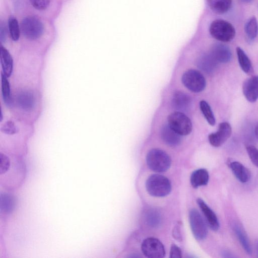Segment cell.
Segmentation results:
<instances>
[{
  "label": "cell",
  "instance_id": "cell-1",
  "mask_svg": "<svg viewBox=\"0 0 258 258\" xmlns=\"http://www.w3.org/2000/svg\"><path fill=\"white\" fill-rule=\"evenodd\" d=\"M146 188L150 195L156 197H163L170 192L171 184L170 180L165 176L153 174L147 179Z\"/></svg>",
  "mask_w": 258,
  "mask_h": 258
},
{
  "label": "cell",
  "instance_id": "cell-2",
  "mask_svg": "<svg viewBox=\"0 0 258 258\" xmlns=\"http://www.w3.org/2000/svg\"><path fill=\"white\" fill-rule=\"evenodd\" d=\"M147 164L149 168L156 172H163L170 168L171 160L169 155L164 151L153 149L146 156Z\"/></svg>",
  "mask_w": 258,
  "mask_h": 258
},
{
  "label": "cell",
  "instance_id": "cell-3",
  "mask_svg": "<svg viewBox=\"0 0 258 258\" xmlns=\"http://www.w3.org/2000/svg\"><path fill=\"white\" fill-rule=\"evenodd\" d=\"M209 31L214 38L224 42L231 41L235 35L234 27L223 20L213 21L210 25Z\"/></svg>",
  "mask_w": 258,
  "mask_h": 258
},
{
  "label": "cell",
  "instance_id": "cell-4",
  "mask_svg": "<svg viewBox=\"0 0 258 258\" xmlns=\"http://www.w3.org/2000/svg\"><path fill=\"white\" fill-rule=\"evenodd\" d=\"M21 30L26 38L30 40H35L42 35L44 26L39 18L35 16H29L23 20L21 23Z\"/></svg>",
  "mask_w": 258,
  "mask_h": 258
},
{
  "label": "cell",
  "instance_id": "cell-5",
  "mask_svg": "<svg viewBox=\"0 0 258 258\" xmlns=\"http://www.w3.org/2000/svg\"><path fill=\"white\" fill-rule=\"evenodd\" d=\"M168 125L181 136L189 134L192 130V123L184 113L175 111L168 117Z\"/></svg>",
  "mask_w": 258,
  "mask_h": 258
},
{
  "label": "cell",
  "instance_id": "cell-6",
  "mask_svg": "<svg viewBox=\"0 0 258 258\" xmlns=\"http://www.w3.org/2000/svg\"><path fill=\"white\" fill-rule=\"evenodd\" d=\"M182 84L193 92H200L204 90L206 81L204 76L198 71L188 70L182 76Z\"/></svg>",
  "mask_w": 258,
  "mask_h": 258
},
{
  "label": "cell",
  "instance_id": "cell-7",
  "mask_svg": "<svg viewBox=\"0 0 258 258\" xmlns=\"http://www.w3.org/2000/svg\"><path fill=\"white\" fill-rule=\"evenodd\" d=\"M189 220L195 237L199 240L205 239L208 233L207 226L199 211L195 209H191L189 212Z\"/></svg>",
  "mask_w": 258,
  "mask_h": 258
},
{
  "label": "cell",
  "instance_id": "cell-8",
  "mask_svg": "<svg viewBox=\"0 0 258 258\" xmlns=\"http://www.w3.org/2000/svg\"><path fill=\"white\" fill-rule=\"evenodd\" d=\"M141 249L147 257L161 258L165 255L164 245L158 239L154 237L145 239L142 242Z\"/></svg>",
  "mask_w": 258,
  "mask_h": 258
},
{
  "label": "cell",
  "instance_id": "cell-9",
  "mask_svg": "<svg viewBox=\"0 0 258 258\" xmlns=\"http://www.w3.org/2000/svg\"><path fill=\"white\" fill-rule=\"evenodd\" d=\"M232 128L227 122H223L219 124L218 131L208 136L210 144L215 147L222 145L231 136Z\"/></svg>",
  "mask_w": 258,
  "mask_h": 258
},
{
  "label": "cell",
  "instance_id": "cell-10",
  "mask_svg": "<svg viewBox=\"0 0 258 258\" xmlns=\"http://www.w3.org/2000/svg\"><path fill=\"white\" fill-rule=\"evenodd\" d=\"M209 54L218 63L228 62L232 58V53L229 47L221 43L214 44Z\"/></svg>",
  "mask_w": 258,
  "mask_h": 258
},
{
  "label": "cell",
  "instance_id": "cell-11",
  "mask_svg": "<svg viewBox=\"0 0 258 258\" xmlns=\"http://www.w3.org/2000/svg\"><path fill=\"white\" fill-rule=\"evenodd\" d=\"M242 91L245 98L250 102L258 99V76H252L244 82Z\"/></svg>",
  "mask_w": 258,
  "mask_h": 258
},
{
  "label": "cell",
  "instance_id": "cell-12",
  "mask_svg": "<svg viewBox=\"0 0 258 258\" xmlns=\"http://www.w3.org/2000/svg\"><path fill=\"white\" fill-rule=\"evenodd\" d=\"M197 202L202 211L209 227L214 231H218L220 224L215 213L202 199H198Z\"/></svg>",
  "mask_w": 258,
  "mask_h": 258
},
{
  "label": "cell",
  "instance_id": "cell-13",
  "mask_svg": "<svg viewBox=\"0 0 258 258\" xmlns=\"http://www.w3.org/2000/svg\"><path fill=\"white\" fill-rule=\"evenodd\" d=\"M232 228L244 250L247 254L251 255L252 252L251 245L243 227L239 223L234 222L232 224Z\"/></svg>",
  "mask_w": 258,
  "mask_h": 258
},
{
  "label": "cell",
  "instance_id": "cell-14",
  "mask_svg": "<svg viewBox=\"0 0 258 258\" xmlns=\"http://www.w3.org/2000/svg\"><path fill=\"white\" fill-rule=\"evenodd\" d=\"M181 135L168 125H164L161 130V137L163 142L170 146L178 145L181 141Z\"/></svg>",
  "mask_w": 258,
  "mask_h": 258
},
{
  "label": "cell",
  "instance_id": "cell-15",
  "mask_svg": "<svg viewBox=\"0 0 258 258\" xmlns=\"http://www.w3.org/2000/svg\"><path fill=\"white\" fill-rule=\"evenodd\" d=\"M229 166L236 178L241 183L247 182L251 177L250 170L238 161H232Z\"/></svg>",
  "mask_w": 258,
  "mask_h": 258
},
{
  "label": "cell",
  "instance_id": "cell-16",
  "mask_svg": "<svg viewBox=\"0 0 258 258\" xmlns=\"http://www.w3.org/2000/svg\"><path fill=\"white\" fill-rule=\"evenodd\" d=\"M191 97L186 93L177 91L175 92L172 99L173 107L177 110L183 111L186 110L190 105Z\"/></svg>",
  "mask_w": 258,
  "mask_h": 258
},
{
  "label": "cell",
  "instance_id": "cell-17",
  "mask_svg": "<svg viewBox=\"0 0 258 258\" xmlns=\"http://www.w3.org/2000/svg\"><path fill=\"white\" fill-rule=\"evenodd\" d=\"M209 175L208 171L201 168L194 171L190 176V183L192 187L198 188L199 186L206 185L208 184Z\"/></svg>",
  "mask_w": 258,
  "mask_h": 258
},
{
  "label": "cell",
  "instance_id": "cell-18",
  "mask_svg": "<svg viewBox=\"0 0 258 258\" xmlns=\"http://www.w3.org/2000/svg\"><path fill=\"white\" fill-rule=\"evenodd\" d=\"M0 59L3 73L7 77H10L13 69V60L9 52L3 46L1 47Z\"/></svg>",
  "mask_w": 258,
  "mask_h": 258
},
{
  "label": "cell",
  "instance_id": "cell-19",
  "mask_svg": "<svg viewBox=\"0 0 258 258\" xmlns=\"http://www.w3.org/2000/svg\"><path fill=\"white\" fill-rule=\"evenodd\" d=\"M210 8L215 13L222 14L230 9L232 0H207Z\"/></svg>",
  "mask_w": 258,
  "mask_h": 258
},
{
  "label": "cell",
  "instance_id": "cell-20",
  "mask_svg": "<svg viewBox=\"0 0 258 258\" xmlns=\"http://www.w3.org/2000/svg\"><path fill=\"white\" fill-rule=\"evenodd\" d=\"M236 51L241 70L246 74H251L253 69L250 60L241 48L237 47Z\"/></svg>",
  "mask_w": 258,
  "mask_h": 258
},
{
  "label": "cell",
  "instance_id": "cell-21",
  "mask_svg": "<svg viewBox=\"0 0 258 258\" xmlns=\"http://www.w3.org/2000/svg\"><path fill=\"white\" fill-rule=\"evenodd\" d=\"M217 63L218 62L210 54L202 56L198 61V67L207 73L213 72L215 69Z\"/></svg>",
  "mask_w": 258,
  "mask_h": 258
},
{
  "label": "cell",
  "instance_id": "cell-22",
  "mask_svg": "<svg viewBox=\"0 0 258 258\" xmlns=\"http://www.w3.org/2000/svg\"><path fill=\"white\" fill-rule=\"evenodd\" d=\"M245 33L249 40H254L258 34V24L255 17L250 18L246 22L244 27Z\"/></svg>",
  "mask_w": 258,
  "mask_h": 258
},
{
  "label": "cell",
  "instance_id": "cell-23",
  "mask_svg": "<svg viewBox=\"0 0 258 258\" xmlns=\"http://www.w3.org/2000/svg\"><path fill=\"white\" fill-rule=\"evenodd\" d=\"M7 77L3 73L1 74L2 93L5 103L10 106L11 104L10 86Z\"/></svg>",
  "mask_w": 258,
  "mask_h": 258
},
{
  "label": "cell",
  "instance_id": "cell-24",
  "mask_svg": "<svg viewBox=\"0 0 258 258\" xmlns=\"http://www.w3.org/2000/svg\"><path fill=\"white\" fill-rule=\"evenodd\" d=\"M200 107L208 123L211 125H215V118L209 104L206 101L202 100L200 102Z\"/></svg>",
  "mask_w": 258,
  "mask_h": 258
},
{
  "label": "cell",
  "instance_id": "cell-25",
  "mask_svg": "<svg viewBox=\"0 0 258 258\" xmlns=\"http://www.w3.org/2000/svg\"><path fill=\"white\" fill-rule=\"evenodd\" d=\"M19 103L23 108L25 109H31L34 103V97L29 92H23L19 95Z\"/></svg>",
  "mask_w": 258,
  "mask_h": 258
},
{
  "label": "cell",
  "instance_id": "cell-26",
  "mask_svg": "<svg viewBox=\"0 0 258 258\" xmlns=\"http://www.w3.org/2000/svg\"><path fill=\"white\" fill-rule=\"evenodd\" d=\"M9 29L11 38L17 41L20 37V28L17 20L11 16L9 19Z\"/></svg>",
  "mask_w": 258,
  "mask_h": 258
},
{
  "label": "cell",
  "instance_id": "cell-27",
  "mask_svg": "<svg viewBox=\"0 0 258 258\" xmlns=\"http://www.w3.org/2000/svg\"><path fill=\"white\" fill-rule=\"evenodd\" d=\"M12 197L7 194L3 195L1 194V210L4 212H9L13 209L14 206L13 200L11 199Z\"/></svg>",
  "mask_w": 258,
  "mask_h": 258
},
{
  "label": "cell",
  "instance_id": "cell-28",
  "mask_svg": "<svg viewBox=\"0 0 258 258\" xmlns=\"http://www.w3.org/2000/svg\"><path fill=\"white\" fill-rule=\"evenodd\" d=\"M246 149L251 161L258 167V149L252 145L247 146Z\"/></svg>",
  "mask_w": 258,
  "mask_h": 258
},
{
  "label": "cell",
  "instance_id": "cell-29",
  "mask_svg": "<svg viewBox=\"0 0 258 258\" xmlns=\"http://www.w3.org/2000/svg\"><path fill=\"white\" fill-rule=\"evenodd\" d=\"M1 131L7 135H14L17 133V128L12 121H6L1 127Z\"/></svg>",
  "mask_w": 258,
  "mask_h": 258
},
{
  "label": "cell",
  "instance_id": "cell-30",
  "mask_svg": "<svg viewBox=\"0 0 258 258\" xmlns=\"http://www.w3.org/2000/svg\"><path fill=\"white\" fill-rule=\"evenodd\" d=\"M30 2L35 9L44 10L48 7L50 0H30Z\"/></svg>",
  "mask_w": 258,
  "mask_h": 258
},
{
  "label": "cell",
  "instance_id": "cell-31",
  "mask_svg": "<svg viewBox=\"0 0 258 258\" xmlns=\"http://www.w3.org/2000/svg\"><path fill=\"white\" fill-rule=\"evenodd\" d=\"M170 257L172 258H181V251L177 245L173 244L171 246Z\"/></svg>",
  "mask_w": 258,
  "mask_h": 258
},
{
  "label": "cell",
  "instance_id": "cell-32",
  "mask_svg": "<svg viewBox=\"0 0 258 258\" xmlns=\"http://www.w3.org/2000/svg\"><path fill=\"white\" fill-rule=\"evenodd\" d=\"M222 254L223 255V257H235L234 255L232 254L230 252L228 251H224L222 252Z\"/></svg>",
  "mask_w": 258,
  "mask_h": 258
},
{
  "label": "cell",
  "instance_id": "cell-33",
  "mask_svg": "<svg viewBox=\"0 0 258 258\" xmlns=\"http://www.w3.org/2000/svg\"><path fill=\"white\" fill-rule=\"evenodd\" d=\"M254 133L256 138L258 139V123L256 125L255 127Z\"/></svg>",
  "mask_w": 258,
  "mask_h": 258
},
{
  "label": "cell",
  "instance_id": "cell-34",
  "mask_svg": "<svg viewBox=\"0 0 258 258\" xmlns=\"http://www.w3.org/2000/svg\"><path fill=\"white\" fill-rule=\"evenodd\" d=\"M255 250H256V254H257V257H258V240L255 241Z\"/></svg>",
  "mask_w": 258,
  "mask_h": 258
},
{
  "label": "cell",
  "instance_id": "cell-35",
  "mask_svg": "<svg viewBox=\"0 0 258 258\" xmlns=\"http://www.w3.org/2000/svg\"><path fill=\"white\" fill-rule=\"evenodd\" d=\"M241 1L245 2V3H249L252 1L253 0H241Z\"/></svg>",
  "mask_w": 258,
  "mask_h": 258
}]
</instances>
